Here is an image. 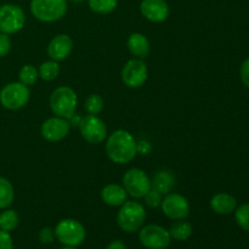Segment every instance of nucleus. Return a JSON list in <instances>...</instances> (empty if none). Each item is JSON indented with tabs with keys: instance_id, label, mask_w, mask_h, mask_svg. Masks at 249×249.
I'll use <instances>...</instances> for the list:
<instances>
[{
	"instance_id": "c85d7f7f",
	"label": "nucleus",
	"mask_w": 249,
	"mask_h": 249,
	"mask_svg": "<svg viewBox=\"0 0 249 249\" xmlns=\"http://www.w3.org/2000/svg\"><path fill=\"white\" fill-rule=\"evenodd\" d=\"M38 237H39V241H40L43 245H50V243H53L56 238L55 229H51L49 228V226H45V228H43L40 231H39Z\"/></svg>"
},
{
	"instance_id": "c756f323",
	"label": "nucleus",
	"mask_w": 249,
	"mask_h": 249,
	"mask_svg": "<svg viewBox=\"0 0 249 249\" xmlns=\"http://www.w3.org/2000/svg\"><path fill=\"white\" fill-rule=\"evenodd\" d=\"M11 50V40L9 36L0 33V57H5Z\"/></svg>"
},
{
	"instance_id": "6e6552de",
	"label": "nucleus",
	"mask_w": 249,
	"mask_h": 249,
	"mask_svg": "<svg viewBox=\"0 0 249 249\" xmlns=\"http://www.w3.org/2000/svg\"><path fill=\"white\" fill-rule=\"evenodd\" d=\"M123 187L128 192V196L136 199L143 198L146 194L152 189L148 175L139 168H131L124 174Z\"/></svg>"
},
{
	"instance_id": "7c9ffc66",
	"label": "nucleus",
	"mask_w": 249,
	"mask_h": 249,
	"mask_svg": "<svg viewBox=\"0 0 249 249\" xmlns=\"http://www.w3.org/2000/svg\"><path fill=\"white\" fill-rule=\"evenodd\" d=\"M0 249H14V242L10 232L0 230Z\"/></svg>"
},
{
	"instance_id": "423d86ee",
	"label": "nucleus",
	"mask_w": 249,
	"mask_h": 249,
	"mask_svg": "<svg viewBox=\"0 0 249 249\" xmlns=\"http://www.w3.org/2000/svg\"><path fill=\"white\" fill-rule=\"evenodd\" d=\"M31 91L21 82H12L5 85L0 91V104L10 111L21 109L28 104Z\"/></svg>"
},
{
	"instance_id": "b1692460",
	"label": "nucleus",
	"mask_w": 249,
	"mask_h": 249,
	"mask_svg": "<svg viewBox=\"0 0 249 249\" xmlns=\"http://www.w3.org/2000/svg\"><path fill=\"white\" fill-rule=\"evenodd\" d=\"M88 4L95 14L108 15L117 9L118 0H88Z\"/></svg>"
},
{
	"instance_id": "f8f14e48",
	"label": "nucleus",
	"mask_w": 249,
	"mask_h": 249,
	"mask_svg": "<svg viewBox=\"0 0 249 249\" xmlns=\"http://www.w3.org/2000/svg\"><path fill=\"white\" fill-rule=\"evenodd\" d=\"M163 214L172 220H182L190 214V203L182 195L168 194L160 203Z\"/></svg>"
},
{
	"instance_id": "aec40b11",
	"label": "nucleus",
	"mask_w": 249,
	"mask_h": 249,
	"mask_svg": "<svg viewBox=\"0 0 249 249\" xmlns=\"http://www.w3.org/2000/svg\"><path fill=\"white\" fill-rule=\"evenodd\" d=\"M169 235L173 240L175 241H187L192 235V225L186 221L185 219L182 220H175V223L170 226Z\"/></svg>"
},
{
	"instance_id": "2f4dec72",
	"label": "nucleus",
	"mask_w": 249,
	"mask_h": 249,
	"mask_svg": "<svg viewBox=\"0 0 249 249\" xmlns=\"http://www.w3.org/2000/svg\"><path fill=\"white\" fill-rule=\"evenodd\" d=\"M241 80H242L243 85L249 89V58L243 61L242 66H241Z\"/></svg>"
},
{
	"instance_id": "cd10ccee",
	"label": "nucleus",
	"mask_w": 249,
	"mask_h": 249,
	"mask_svg": "<svg viewBox=\"0 0 249 249\" xmlns=\"http://www.w3.org/2000/svg\"><path fill=\"white\" fill-rule=\"evenodd\" d=\"M145 198V203L147 204L150 208H157V207L160 206L163 199V195L160 192H158L157 190L151 189L150 191L146 194V196L143 197Z\"/></svg>"
},
{
	"instance_id": "9b49d317",
	"label": "nucleus",
	"mask_w": 249,
	"mask_h": 249,
	"mask_svg": "<svg viewBox=\"0 0 249 249\" xmlns=\"http://www.w3.org/2000/svg\"><path fill=\"white\" fill-rule=\"evenodd\" d=\"M139 240L147 249H165L172 242L169 231L160 225L142 226L139 233Z\"/></svg>"
},
{
	"instance_id": "412c9836",
	"label": "nucleus",
	"mask_w": 249,
	"mask_h": 249,
	"mask_svg": "<svg viewBox=\"0 0 249 249\" xmlns=\"http://www.w3.org/2000/svg\"><path fill=\"white\" fill-rule=\"evenodd\" d=\"M15 199V190L11 182L0 177V209L9 208Z\"/></svg>"
},
{
	"instance_id": "a211bd4d",
	"label": "nucleus",
	"mask_w": 249,
	"mask_h": 249,
	"mask_svg": "<svg viewBox=\"0 0 249 249\" xmlns=\"http://www.w3.org/2000/svg\"><path fill=\"white\" fill-rule=\"evenodd\" d=\"M236 207H237V201L235 197L225 192L214 195L211 199V208L216 214H221V215L231 214L236 211Z\"/></svg>"
},
{
	"instance_id": "393cba45",
	"label": "nucleus",
	"mask_w": 249,
	"mask_h": 249,
	"mask_svg": "<svg viewBox=\"0 0 249 249\" xmlns=\"http://www.w3.org/2000/svg\"><path fill=\"white\" fill-rule=\"evenodd\" d=\"M105 106L104 99L100 96L99 94H91L87 97L84 102V108L88 114H92V116H97L102 112Z\"/></svg>"
},
{
	"instance_id": "5701e85b",
	"label": "nucleus",
	"mask_w": 249,
	"mask_h": 249,
	"mask_svg": "<svg viewBox=\"0 0 249 249\" xmlns=\"http://www.w3.org/2000/svg\"><path fill=\"white\" fill-rule=\"evenodd\" d=\"M18 214L12 209H5L2 213H0V230L11 232L18 226Z\"/></svg>"
},
{
	"instance_id": "bb28decb",
	"label": "nucleus",
	"mask_w": 249,
	"mask_h": 249,
	"mask_svg": "<svg viewBox=\"0 0 249 249\" xmlns=\"http://www.w3.org/2000/svg\"><path fill=\"white\" fill-rule=\"evenodd\" d=\"M235 220L242 230L249 232V203L241 204L235 212Z\"/></svg>"
},
{
	"instance_id": "a878e982",
	"label": "nucleus",
	"mask_w": 249,
	"mask_h": 249,
	"mask_svg": "<svg viewBox=\"0 0 249 249\" xmlns=\"http://www.w3.org/2000/svg\"><path fill=\"white\" fill-rule=\"evenodd\" d=\"M19 82L22 84L27 85V87H32L36 83L39 78V72L33 65H24L23 67L19 70L18 73Z\"/></svg>"
},
{
	"instance_id": "ddd939ff",
	"label": "nucleus",
	"mask_w": 249,
	"mask_h": 249,
	"mask_svg": "<svg viewBox=\"0 0 249 249\" xmlns=\"http://www.w3.org/2000/svg\"><path fill=\"white\" fill-rule=\"evenodd\" d=\"M71 123L68 119L62 118V117H51L46 119L41 124L40 133L41 136L49 142H58L62 141L66 136L70 134Z\"/></svg>"
},
{
	"instance_id": "72a5a7b5",
	"label": "nucleus",
	"mask_w": 249,
	"mask_h": 249,
	"mask_svg": "<svg viewBox=\"0 0 249 249\" xmlns=\"http://www.w3.org/2000/svg\"><path fill=\"white\" fill-rule=\"evenodd\" d=\"M107 249H126V247L121 240H114L107 246Z\"/></svg>"
},
{
	"instance_id": "9d476101",
	"label": "nucleus",
	"mask_w": 249,
	"mask_h": 249,
	"mask_svg": "<svg viewBox=\"0 0 249 249\" xmlns=\"http://www.w3.org/2000/svg\"><path fill=\"white\" fill-rule=\"evenodd\" d=\"M121 77L124 85L131 89H138L147 80V66L141 58H131L122 68Z\"/></svg>"
},
{
	"instance_id": "c9c22d12",
	"label": "nucleus",
	"mask_w": 249,
	"mask_h": 249,
	"mask_svg": "<svg viewBox=\"0 0 249 249\" xmlns=\"http://www.w3.org/2000/svg\"><path fill=\"white\" fill-rule=\"evenodd\" d=\"M71 1H73V2H82V1H84V0H71Z\"/></svg>"
},
{
	"instance_id": "20e7f679",
	"label": "nucleus",
	"mask_w": 249,
	"mask_h": 249,
	"mask_svg": "<svg viewBox=\"0 0 249 249\" xmlns=\"http://www.w3.org/2000/svg\"><path fill=\"white\" fill-rule=\"evenodd\" d=\"M31 12L40 22H56L67 12V0H32Z\"/></svg>"
},
{
	"instance_id": "2eb2a0df",
	"label": "nucleus",
	"mask_w": 249,
	"mask_h": 249,
	"mask_svg": "<svg viewBox=\"0 0 249 249\" xmlns=\"http://www.w3.org/2000/svg\"><path fill=\"white\" fill-rule=\"evenodd\" d=\"M73 50V40L68 34H57L48 45V55L53 61H63Z\"/></svg>"
},
{
	"instance_id": "473e14b6",
	"label": "nucleus",
	"mask_w": 249,
	"mask_h": 249,
	"mask_svg": "<svg viewBox=\"0 0 249 249\" xmlns=\"http://www.w3.org/2000/svg\"><path fill=\"white\" fill-rule=\"evenodd\" d=\"M136 150H138V153H141V155H148L152 150V145L147 140L136 141Z\"/></svg>"
},
{
	"instance_id": "39448f33",
	"label": "nucleus",
	"mask_w": 249,
	"mask_h": 249,
	"mask_svg": "<svg viewBox=\"0 0 249 249\" xmlns=\"http://www.w3.org/2000/svg\"><path fill=\"white\" fill-rule=\"evenodd\" d=\"M55 235L63 246L77 247L85 241L87 231L82 223L74 219H62L55 228Z\"/></svg>"
},
{
	"instance_id": "6ab92c4d",
	"label": "nucleus",
	"mask_w": 249,
	"mask_h": 249,
	"mask_svg": "<svg viewBox=\"0 0 249 249\" xmlns=\"http://www.w3.org/2000/svg\"><path fill=\"white\" fill-rule=\"evenodd\" d=\"M175 177L170 170L162 169L158 170L155 175H153L152 180H151V186L152 189L157 190L162 195H168L172 192V190L175 186Z\"/></svg>"
},
{
	"instance_id": "f257e3e1",
	"label": "nucleus",
	"mask_w": 249,
	"mask_h": 249,
	"mask_svg": "<svg viewBox=\"0 0 249 249\" xmlns=\"http://www.w3.org/2000/svg\"><path fill=\"white\" fill-rule=\"evenodd\" d=\"M106 153L116 164H126L138 155L136 140L128 130L118 129L107 138Z\"/></svg>"
},
{
	"instance_id": "f3484780",
	"label": "nucleus",
	"mask_w": 249,
	"mask_h": 249,
	"mask_svg": "<svg viewBox=\"0 0 249 249\" xmlns=\"http://www.w3.org/2000/svg\"><path fill=\"white\" fill-rule=\"evenodd\" d=\"M126 46L131 55L135 56L136 58H141V60L148 57L151 53L150 41H148L147 36L141 33L130 34L128 41H126Z\"/></svg>"
},
{
	"instance_id": "dca6fc26",
	"label": "nucleus",
	"mask_w": 249,
	"mask_h": 249,
	"mask_svg": "<svg viewBox=\"0 0 249 249\" xmlns=\"http://www.w3.org/2000/svg\"><path fill=\"white\" fill-rule=\"evenodd\" d=\"M101 199L109 207H121L128 199V192L122 185L108 184L101 190Z\"/></svg>"
},
{
	"instance_id": "4be33fe9",
	"label": "nucleus",
	"mask_w": 249,
	"mask_h": 249,
	"mask_svg": "<svg viewBox=\"0 0 249 249\" xmlns=\"http://www.w3.org/2000/svg\"><path fill=\"white\" fill-rule=\"evenodd\" d=\"M39 78H41L45 82H53L60 74V65L57 61L49 60L41 63L39 66Z\"/></svg>"
},
{
	"instance_id": "7ed1b4c3",
	"label": "nucleus",
	"mask_w": 249,
	"mask_h": 249,
	"mask_svg": "<svg viewBox=\"0 0 249 249\" xmlns=\"http://www.w3.org/2000/svg\"><path fill=\"white\" fill-rule=\"evenodd\" d=\"M78 105L77 92L70 87H58L50 96V108L57 117L70 119L75 114Z\"/></svg>"
},
{
	"instance_id": "0eeeda50",
	"label": "nucleus",
	"mask_w": 249,
	"mask_h": 249,
	"mask_svg": "<svg viewBox=\"0 0 249 249\" xmlns=\"http://www.w3.org/2000/svg\"><path fill=\"white\" fill-rule=\"evenodd\" d=\"M26 24V15L22 7L15 4H4L0 6V33L16 34Z\"/></svg>"
},
{
	"instance_id": "f03ea898",
	"label": "nucleus",
	"mask_w": 249,
	"mask_h": 249,
	"mask_svg": "<svg viewBox=\"0 0 249 249\" xmlns=\"http://www.w3.org/2000/svg\"><path fill=\"white\" fill-rule=\"evenodd\" d=\"M146 220L143 206L135 201H126L122 204L117 214V223L124 232L133 233L140 230Z\"/></svg>"
},
{
	"instance_id": "1a4fd4ad",
	"label": "nucleus",
	"mask_w": 249,
	"mask_h": 249,
	"mask_svg": "<svg viewBox=\"0 0 249 249\" xmlns=\"http://www.w3.org/2000/svg\"><path fill=\"white\" fill-rule=\"evenodd\" d=\"M79 131L82 138L89 143L99 145L107 139V126L105 122L97 116L88 114L80 118Z\"/></svg>"
},
{
	"instance_id": "f704fd0d",
	"label": "nucleus",
	"mask_w": 249,
	"mask_h": 249,
	"mask_svg": "<svg viewBox=\"0 0 249 249\" xmlns=\"http://www.w3.org/2000/svg\"><path fill=\"white\" fill-rule=\"evenodd\" d=\"M61 249H77V247H70V246H65V247L61 248Z\"/></svg>"
},
{
	"instance_id": "4468645a",
	"label": "nucleus",
	"mask_w": 249,
	"mask_h": 249,
	"mask_svg": "<svg viewBox=\"0 0 249 249\" xmlns=\"http://www.w3.org/2000/svg\"><path fill=\"white\" fill-rule=\"evenodd\" d=\"M141 15L153 23L164 22L169 16V5L165 0H142L140 4Z\"/></svg>"
}]
</instances>
